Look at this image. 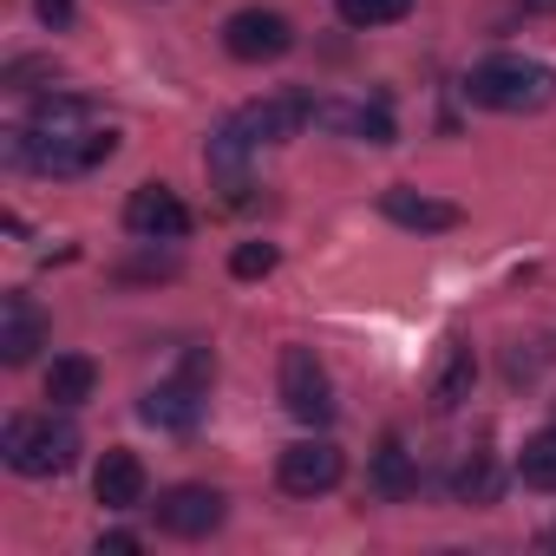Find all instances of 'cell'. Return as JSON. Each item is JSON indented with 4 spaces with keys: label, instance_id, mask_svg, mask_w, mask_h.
Instances as JSON below:
<instances>
[{
    "label": "cell",
    "instance_id": "cell-1",
    "mask_svg": "<svg viewBox=\"0 0 556 556\" xmlns=\"http://www.w3.org/2000/svg\"><path fill=\"white\" fill-rule=\"evenodd\" d=\"M118 151V131L112 125H79V131H8V157L27 164V170H47V177H79L92 164H105Z\"/></svg>",
    "mask_w": 556,
    "mask_h": 556
},
{
    "label": "cell",
    "instance_id": "cell-2",
    "mask_svg": "<svg viewBox=\"0 0 556 556\" xmlns=\"http://www.w3.org/2000/svg\"><path fill=\"white\" fill-rule=\"evenodd\" d=\"M465 92H471V105H484V112H543V105L556 99V73L536 66V60L497 53V60L471 66Z\"/></svg>",
    "mask_w": 556,
    "mask_h": 556
},
{
    "label": "cell",
    "instance_id": "cell-3",
    "mask_svg": "<svg viewBox=\"0 0 556 556\" xmlns=\"http://www.w3.org/2000/svg\"><path fill=\"white\" fill-rule=\"evenodd\" d=\"M0 452L21 478H60L79 458V432L73 419H53V413H14L8 432H0Z\"/></svg>",
    "mask_w": 556,
    "mask_h": 556
},
{
    "label": "cell",
    "instance_id": "cell-4",
    "mask_svg": "<svg viewBox=\"0 0 556 556\" xmlns=\"http://www.w3.org/2000/svg\"><path fill=\"white\" fill-rule=\"evenodd\" d=\"M223 47H229V60L262 66V60H282L295 47V27L275 14V8H242V14L223 21Z\"/></svg>",
    "mask_w": 556,
    "mask_h": 556
},
{
    "label": "cell",
    "instance_id": "cell-5",
    "mask_svg": "<svg viewBox=\"0 0 556 556\" xmlns=\"http://www.w3.org/2000/svg\"><path fill=\"white\" fill-rule=\"evenodd\" d=\"M282 406H289L302 426H328V419H334L328 367H321L308 348H282Z\"/></svg>",
    "mask_w": 556,
    "mask_h": 556
},
{
    "label": "cell",
    "instance_id": "cell-6",
    "mask_svg": "<svg viewBox=\"0 0 556 556\" xmlns=\"http://www.w3.org/2000/svg\"><path fill=\"white\" fill-rule=\"evenodd\" d=\"M275 478H282V491H295V497H321V491H334L348 478V458L328 439H295L282 452V465H275Z\"/></svg>",
    "mask_w": 556,
    "mask_h": 556
},
{
    "label": "cell",
    "instance_id": "cell-7",
    "mask_svg": "<svg viewBox=\"0 0 556 556\" xmlns=\"http://www.w3.org/2000/svg\"><path fill=\"white\" fill-rule=\"evenodd\" d=\"M151 510H157V530H164V536L197 543V536H210V530L223 523V491H216V484H170Z\"/></svg>",
    "mask_w": 556,
    "mask_h": 556
},
{
    "label": "cell",
    "instance_id": "cell-8",
    "mask_svg": "<svg viewBox=\"0 0 556 556\" xmlns=\"http://www.w3.org/2000/svg\"><path fill=\"white\" fill-rule=\"evenodd\" d=\"M125 229L144 236V242H177V236H190V210H184L177 190H164V184H138L131 203H125Z\"/></svg>",
    "mask_w": 556,
    "mask_h": 556
},
{
    "label": "cell",
    "instance_id": "cell-9",
    "mask_svg": "<svg viewBox=\"0 0 556 556\" xmlns=\"http://www.w3.org/2000/svg\"><path fill=\"white\" fill-rule=\"evenodd\" d=\"M236 125L255 138V144H289L302 125H315V99H302V92H282V99H262V105H249V112H236Z\"/></svg>",
    "mask_w": 556,
    "mask_h": 556
},
{
    "label": "cell",
    "instance_id": "cell-10",
    "mask_svg": "<svg viewBox=\"0 0 556 556\" xmlns=\"http://www.w3.org/2000/svg\"><path fill=\"white\" fill-rule=\"evenodd\" d=\"M157 432H190L197 419H203V380H190V374H177V380H157L151 393H144V406H138Z\"/></svg>",
    "mask_w": 556,
    "mask_h": 556
},
{
    "label": "cell",
    "instance_id": "cell-11",
    "mask_svg": "<svg viewBox=\"0 0 556 556\" xmlns=\"http://www.w3.org/2000/svg\"><path fill=\"white\" fill-rule=\"evenodd\" d=\"M380 210H387V223L419 229V236H439V229H458V223H465V210H458V203H439V197L406 190V184H393V190L380 197Z\"/></svg>",
    "mask_w": 556,
    "mask_h": 556
},
{
    "label": "cell",
    "instance_id": "cell-12",
    "mask_svg": "<svg viewBox=\"0 0 556 556\" xmlns=\"http://www.w3.org/2000/svg\"><path fill=\"white\" fill-rule=\"evenodd\" d=\"M92 497H99L105 510H138V504H144V458L125 452V445H112V452L99 458V471H92Z\"/></svg>",
    "mask_w": 556,
    "mask_h": 556
},
{
    "label": "cell",
    "instance_id": "cell-13",
    "mask_svg": "<svg viewBox=\"0 0 556 556\" xmlns=\"http://www.w3.org/2000/svg\"><path fill=\"white\" fill-rule=\"evenodd\" d=\"M40 341H47V315H40L27 295H8V302H0V361H8V367H27Z\"/></svg>",
    "mask_w": 556,
    "mask_h": 556
},
{
    "label": "cell",
    "instance_id": "cell-14",
    "mask_svg": "<svg viewBox=\"0 0 556 556\" xmlns=\"http://www.w3.org/2000/svg\"><path fill=\"white\" fill-rule=\"evenodd\" d=\"M315 125L361 138V144H393V118L387 105H348V99H315Z\"/></svg>",
    "mask_w": 556,
    "mask_h": 556
},
{
    "label": "cell",
    "instance_id": "cell-15",
    "mask_svg": "<svg viewBox=\"0 0 556 556\" xmlns=\"http://www.w3.org/2000/svg\"><path fill=\"white\" fill-rule=\"evenodd\" d=\"M471 380H478V354H471L465 341H445V361H439V374H432V406H439V413L465 406V400H471Z\"/></svg>",
    "mask_w": 556,
    "mask_h": 556
},
{
    "label": "cell",
    "instance_id": "cell-16",
    "mask_svg": "<svg viewBox=\"0 0 556 556\" xmlns=\"http://www.w3.org/2000/svg\"><path fill=\"white\" fill-rule=\"evenodd\" d=\"M92 387H99V367L86 354H60L47 367V400L53 406H79V400H92Z\"/></svg>",
    "mask_w": 556,
    "mask_h": 556
},
{
    "label": "cell",
    "instance_id": "cell-17",
    "mask_svg": "<svg viewBox=\"0 0 556 556\" xmlns=\"http://www.w3.org/2000/svg\"><path fill=\"white\" fill-rule=\"evenodd\" d=\"M374 491L380 497H413L419 491V471H413L406 439H380V452H374Z\"/></svg>",
    "mask_w": 556,
    "mask_h": 556
},
{
    "label": "cell",
    "instance_id": "cell-18",
    "mask_svg": "<svg viewBox=\"0 0 556 556\" xmlns=\"http://www.w3.org/2000/svg\"><path fill=\"white\" fill-rule=\"evenodd\" d=\"M517 478H523L530 491H556V426L523 439V452H517Z\"/></svg>",
    "mask_w": 556,
    "mask_h": 556
},
{
    "label": "cell",
    "instance_id": "cell-19",
    "mask_svg": "<svg viewBox=\"0 0 556 556\" xmlns=\"http://www.w3.org/2000/svg\"><path fill=\"white\" fill-rule=\"evenodd\" d=\"M79 125H92V105H86V99L47 92V99L34 105V131H79Z\"/></svg>",
    "mask_w": 556,
    "mask_h": 556
},
{
    "label": "cell",
    "instance_id": "cell-20",
    "mask_svg": "<svg viewBox=\"0 0 556 556\" xmlns=\"http://www.w3.org/2000/svg\"><path fill=\"white\" fill-rule=\"evenodd\" d=\"M413 0H341V21L354 27H387V21H406Z\"/></svg>",
    "mask_w": 556,
    "mask_h": 556
},
{
    "label": "cell",
    "instance_id": "cell-21",
    "mask_svg": "<svg viewBox=\"0 0 556 556\" xmlns=\"http://www.w3.org/2000/svg\"><path fill=\"white\" fill-rule=\"evenodd\" d=\"M458 497H465V504H491V497H497V465H491L484 452L458 471Z\"/></svg>",
    "mask_w": 556,
    "mask_h": 556
},
{
    "label": "cell",
    "instance_id": "cell-22",
    "mask_svg": "<svg viewBox=\"0 0 556 556\" xmlns=\"http://www.w3.org/2000/svg\"><path fill=\"white\" fill-rule=\"evenodd\" d=\"M229 275H242V282H255V275H275V242H236Z\"/></svg>",
    "mask_w": 556,
    "mask_h": 556
},
{
    "label": "cell",
    "instance_id": "cell-23",
    "mask_svg": "<svg viewBox=\"0 0 556 556\" xmlns=\"http://www.w3.org/2000/svg\"><path fill=\"white\" fill-rule=\"evenodd\" d=\"M27 79H53V66H47V60H14V66H8V86L27 92Z\"/></svg>",
    "mask_w": 556,
    "mask_h": 556
},
{
    "label": "cell",
    "instance_id": "cell-24",
    "mask_svg": "<svg viewBox=\"0 0 556 556\" xmlns=\"http://www.w3.org/2000/svg\"><path fill=\"white\" fill-rule=\"evenodd\" d=\"M40 21H47V27H66V21H73V0H40Z\"/></svg>",
    "mask_w": 556,
    "mask_h": 556
},
{
    "label": "cell",
    "instance_id": "cell-25",
    "mask_svg": "<svg viewBox=\"0 0 556 556\" xmlns=\"http://www.w3.org/2000/svg\"><path fill=\"white\" fill-rule=\"evenodd\" d=\"M99 549H118V556H125V549H138V536H131V530H112V536H99Z\"/></svg>",
    "mask_w": 556,
    "mask_h": 556
},
{
    "label": "cell",
    "instance_id": "cell-26",
    "mask_svg": "<svg viewBox=\"0 0 556 556\" xmlns=\"http://www.w3.org/2000/svg\"><path fill=\"white\" fill-rule=\"evenodd\" d=\"M523 8H530V14H556V0H523Z\"/></svg>",
    "mask_w": 556,
    "mask_h": 556
},
{
    "label": "cell",
    "instance_id": "cell-27",
    "mask_svg": "<svg viewBox=\"0 0 556 556\" xmlns=\"http://www.w3.org/2000/svg\"><path fill=\"white\" fill-rule=\"evenodd\" d=\"M543 549H556V530H549V536H543Z\"/></svg>",
    "mask_w": 556,
    "mask_h": 556
}]
</instances>
